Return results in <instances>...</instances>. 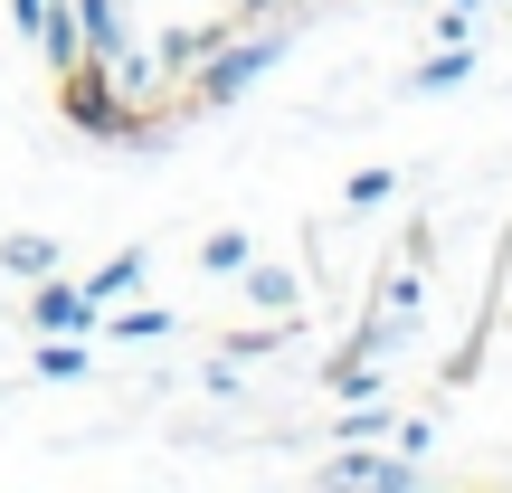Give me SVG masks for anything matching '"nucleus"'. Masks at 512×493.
<instances>
[{
    "label": "nucleus",
    "mask_w": 512,
    "mask_h": 493,
    "mask_svg": "<svg viewBox=\"0 0 512 493\" xmlns=\"http://www.w3.org/2000/svg\"><path fill=\"white\" fill-rule=\"evenodd\" d=\"M285 38H294L285 19H266L256 38H209V48H200V76H190V105H238L256 76L285 57Z\"/></svg>",
    "instance_id": "nucleus-1"
},
{
    "label": "nucleus",
    "mask_w": 512,
    "mask_h": 493,
    "mask_svg": "<svg viewBox=\"0 0 512 493\" xmlns=\"http://www.w3.org/2000/svg\"><path fill=\"white\" fill-rule=\"evenodd\" d=\"M19 323H29V332H95L105 313H95L86 285H67V275H38V294L19 304Z\"/></svg>",
    "instance_id": "nucleus-2"
},
{
    "label": "nucleus",
    "mask_w": 512,
    "mask_h": 493,
    "mask_svg": "<svg viewBox=\"0 0 512 493\" xmlns=\"http://www.w3.org/2000/svg\"><path fill=\"white\" fill-rule=\"evenodd\" d=\"M323 484H370V493H408V484H427V465H418V456H370V437H351V456H332V465H323Z\"/></svg>",
    "instance_id": "nucleus-3"
},
{
    "label": "nucleus",
    "mask_w": 512,
    "mask_h": 493,
    "mask_svg": "<svg viewBox=\"0 0 512 493\" xmlns=\"http://www.w3.org/2000/svg\"><path fill=\"white\" fill-rule=\"evenodd\" d=\"M238 294H247L256 313H304V285H294V266H256V256H247V266H238Z\"/></svg>",
    "instance_id": "nucleus-4"
},
{
    "label": "nucleus",
    "mask_w": 512,
    "mask_h": 493,
    "mask_svg": "<svg viewBox=\"0 0 512 493\" xmlns=\"http://www.w3.org/2000/svg\"><path fill=\"white\" fill-rule=\"evenodd\" d=\"M0 275H19V285L57 275V238H48V228H10V238H0Z\"/></svg>",
    "instance_id": "nucleus-5"
},
{
    "label": "nucleus",
    "mask_w": 512,
    "mask_h": 493,
    "mask_svg": "<svg viewBox=\"0 0 512 493\" xmlns=\"http://www.w3.org/2000/svg\"><path fill=\"white\" fill-rule=\"evenodd\" d=\"M456 86H475V48H437L427 67H408L399 95H456Z\"/></svg>",
    "instance_id": "nucleus-6"
},
{
    "label": "nucleus",
    "mask_w": 512,
    "mask_h": 493,
    "mask_svg": "<svg viewBox=\"0 0 512 493\" xmlns=\"http://www.w3.org/2000/svg\"><path fill=\"white\" fill-rule=\"evenodd\" d=\"M143 266H152V247H114V256H105V266H95V275H86V294H95V313H105V304H114V294H133V285H143Z\"/></svg>",
    "instance_id": "nucleus-7"
},
{
    "label": "nucleus",
    "mask_w": 512,
    "mask_h": 493,
    "mask_svg": "<svg viewBox=\"0 0 512 493\" xmlns=\"http://www.w3.org/2000/svg\"><path fill=\"white\" fill-rule=\"evenodd\" d=\"M76 29H86V57H124V0H76Z\"/></svg>",
    "instance_id": "nucleus-8"
},
{
    "label": "nucleus",
    "mask_w": 512,
    "mask_h": 493,
    "mask_svg": "<svg viewBox=\"0 0 512 493\" xmlns=\"http://www.w3.org/2000/svg\"><path fill=\"white\" fill-rule=\"evenodd\" d=\"M38 380H86V332H38Z\"/></svg>",
    "instance_id": "nucleus-9"
},
{
    "label": "nucleus",
    "mask_w": 512,
    "mask_h": 493,
    "mask_svg": "<svg viewBox=\"0 0 512 493\" xmlns=\"http://www.w3.org/2000/svg\"><path fill=\"white\" fill-rule=\"evenodd\" d=\"M285 342H294V313H266V323L228 332V361H266V351H285Z\"/></svg>",
    "instance_id": "nucleus-10"
},
{
    "label": "nucleus",
    "mask_w": 512,
    "mask_h": 493,
    "mask_svg": "<svg viewBox=\"0 0 512 493\" xmlns=\"http://www.w3.org/2000/svg\"><path fill=\"white\" fill-rule=\"evenodd\" d=\"M389 427H399V418H389V399H380V389H370V399H351L342 418H332V437H342V446H351V437H370V446H380Z\"/></svg>",
    "instance_id": "nucleus-11"
},
{
    "label": "nucleus",
    "mask_w": 512,
    "mask_h": 493,
    "mask_svg": "<svg viewBox=\"0 0 512 493\" xmlns=\"http://www.w3.org/2000/svg\"><path fill=\"white\" fill-rule=\"evenodd\" d=\"M389 190H399V171L370 162V171H351V181H342V209H351V219H370V209H389Z\"/></svg>",
    "instance_id": "nucleus-12"
},
{
    "label": "nucleus",
    "mask_w": 512,
    "mask_h": 493,
    "mask_svg": "<svg viewBox=\"0 0 512 493\" xmlns=\"http://www.w3.org/2000/svg\"><path fill=\"white\" fill-rule=\"evenodd\" d=\"M247 256H256V247H247V228H209V238H200V275H238Z\"/></svg>",
    "instance_id": "nucleus-13"
},
{
    "label": "nucleus",
    "mask_w": 512,
    "mask_h": 493,
    "mask_svg": "<svg viewBox=\"0 0 512 493\" xmlns=\"http://www.w3.org/2000/svg\"><path fill=\"white\" fill-rule=\"evenodd\" d=\"M105 323H114V342H162L171 313H162V304H133V313H114V304H105Z\"/></svg>",
    "instance_id": "nucleus-14"
},
{
    "label": "nucleus",
    "mask_w": 512,
    "mask_h": 493,
    "mask_svg": "<svg viewBox=\"0 0 512 493\" xmlns=\"http://www.w3.org/2000/svg\"><path fill=\"white\" fill-rule=\"evenodd\" d=\"M380 304H389V313H418V304H427V285H418V266H399V275H389V285H380Z\"/></svg>",
    "instance_id": "nucleus-15"
},
{
    "label": "nucleus",
    "mask_w": 512,
    "mask_h": 493,
    "mask_svg": "<svg viewBox=\"0 0 512 493\" xmlns=\"http://www.w3.org/2000/svg\"><path fill=\"white\" fill-rule=\"evenodd\" d=\"M465 29H475V0H446L437 10V48H465Z\"/></svg>",
    "instance_id": "nucleus-16"
},
{
    "label": "nucleus",
    "mask_w": 512,
    "mask_h": 493,
    "mask_svg": "<svg viewBox=\"0 0 512 493\" xmlns=\"http://www.w3.org/2000/svg\"><path fill=\"white\" fill-rule=\"evenodd\" d=\"M38 10H48V0H10V29L29 38V29H38Z\"/></svg>",
    "instance_id": "nucleus-17"
}]
</instances>
